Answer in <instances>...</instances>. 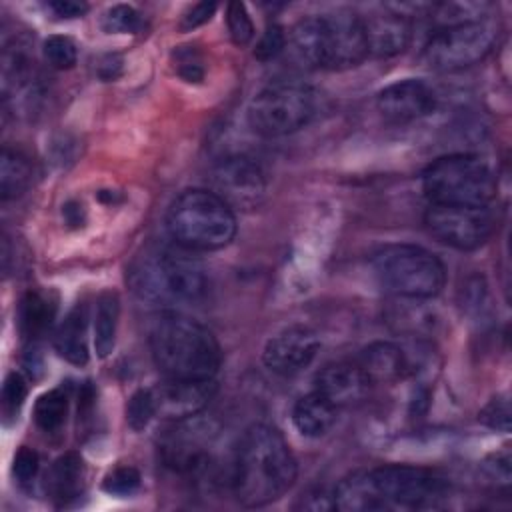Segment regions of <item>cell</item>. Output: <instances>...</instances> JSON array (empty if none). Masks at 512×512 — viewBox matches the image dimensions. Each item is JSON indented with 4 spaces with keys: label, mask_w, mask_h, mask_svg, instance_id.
<instances>
[{
    "label": "cell",
    "mask_w": 512,
    "mask_h": 512,
    "mask_svg": "<svg viewBox=\"0 0 512 512\" xmlns=\"http://www.w3.org/2000/svg\"><path fill=\"white\" fill-rule=\"evenodd\" d=\"M156 416L168 420H182L200 414L216 394L214 380H170L150 388Z\"/></svg>",
    "instance_id": "9a60e30c"
},
{
    "label": "cell",
    "mask_w": 512,
    "mask_h": 512,
    "mask_svg": "<svg viewBox=\"0 0 512 512\" xmlns=\"http://www.w3.org/2000/svg\"><path fill=\"white\" fill-rule=\"evenodd\" d=\"M376 512L434 510L448 500L450 486L436 472L410 464H384L366 470Z\"/></svg>",
    "instance_id": "ba28073f"
},
{
    "label": "cell",
    "mask_w": 512,
    "mask_h": 512,
    "mask_svg": "<svg viewBox=\"0 0 512 512\" xmlns=\"http://www.w3.org/2000/svg\"><path fill=\"white\" fill-rule=\"evenodd\" d=\"M212 184L220 198H224L230 206L252 208L260 204L266 194L268 178L262 164L244 154L228 156L220 160L212 170Z\"/></svg>",
    "instance_id": "4fadbf2b"
},
{
    "label": "cell",
    "mask_w": 512,
    "mask_h": 512,
    "mask_svg": "<svg viewBox=\"0 0 512 512\" xmlns=\"http://www.w3.org/2000/svg\"><path fill=\"white\" fill-rule=\"evenodd\" d=\"M174 68L186 82H200L204 78V66L198 50L194 46H180L172 54Z\"/></svg>",
    "instance_id": "d6a6232c"
},
{
    "label": "cell",
    "mask_w": 512,
    "mask_h": 512,
    "mask_svg": "<svg viewBox=\"0 0 512 512\" xmlns=\"http://www.w3.org/2000/svg\"><path fill=\"white\" fill-rule=\"evenodd\" d=\"M26 392H28V386H26V380L22 378V374L10 372L2 386V412H4L6 420L16 418L20 406L24 404Z\"/></svg>",
    "instance_id": "1f68e13d"
},
{
    "label": "cell",
    "mask_w": 512,
    "mask_h": 512,
    "mask_svg": "<svg viewBox=\"0 0 512 512\" xmlns=\"http://www.w3.org/2000/svg\"><path fill=\"white\" fill-rule=\"evenodd\" d=\"M104 490L116 496H128L140 486V474L132 466H118L104 478Z\"/></svg>",
    "instance_id": "836d02e7"
},
{
    "label": "cell",
    "mask_w": 512,
    "mask_h": 512,
    "mask_svg": "<svg viewBox=\"0 0 512 512\" xmlns=\"http://www.w3.org/2000/svg\"><path fill=\"white\" fill-rule=\"evenodd\" d=\"M324 62L322 68L346 70L358 66L368 56L362 16L352 10H336L320 16Z\"/></svg>",
    "instance_id": "7c38bea8"
},
{
    "label": "cell",
    "mask_w": 512,
    "mask_h": 512,
    "mask_svg": "<svg viewBox=\"0 0 512 512\" xmlns=\"http://www.w3.org/2000/svg\"><path fill=\"white\" fill-rule=\"evenodd\" d=\"M84 488V462L76 452H66L54 460L46 476L48 496L56 504H68Z\"/></svg>",
    "instance_id": "603a6c76"
},
{
    "label": "cell",
    "mask_w": 512,
    "mask_h": 512,
    "mask_svg": "<svg viewBox=\"0 0 512 512\" xmlns=\"http://www.w3.org/2000/svg\"><path fill=\"white\" fill-rule=\"evenodd\" d=\"M378 112L392 124H408L428 116L436 106L434 90L416 78L398 80L376 96Z\"/></svg>",
    "instance_id": "2e32d148"
},
{
    "label": "cell",
    "mask_w": 512,
    "mask_h": 512,
    "mask_svg": "<svg viewBox=\"0 0 512 512\" xmlns=\"http://www.w3.org/2000/svg\"><path fill=\"white\" fill-rule=\"evenodd\" d=\"M170 238L192 252H210L228 246L236 236L232 206L216 192L190 188L174 198L166 212Z\"/></svg>",
    "instance_id": "277c9868"
},
{
    "label": "cell",
    "mask_w": 512,
    "mask_h": 512,
    "mask_svg": "<svg viewBox=\"0 0 512 512\" xmlns=\"http://www.w3.org/2000/svg\"><path fill=\"white\" fill-rule=\"evenodd\" d=\"M424 224L442 244L456 250H474L494 234L498 218L490 206L430 204L424 212Z\"/></svg>",
    "instance_id": "8fae6325"
},
{
    "label": "cell",
    "mask_w": 512,
    "mask_h": 512,
    "mask_svg": "<svg viewBox=\"0 0 512 512\" xmlns=\"http://www.w3.org/2000/svg\"><path fill=\"white\" fill-rule=\"evenodd\" d=\"M102 28L108 34H136L144 28V18L128 4H116L102 16Z\"/></svg>",
    "instance_id": "83f0119b"
},
{
    "label": "cell",
    "mask_w": 512,
    "mask_h": 512,
    "mask_svg": "<svg viewBox=\"0 0 512 512\" xmlns=\"http://www.w3.org/2000/svg\"><path fill=\"white\" fill-rule=\"evenodd\" d=\"M226 24L234 44L246 46L254 38V24L244 4L230 2L226 8Z\"/></svg>",
    "instance_id": "4dcf8cb0"
},
{
    "label": "cell",
    "mask_w": 512,
    "mask_h": 512,
    "mask_svg": "<svg viewBox=\"0 0 512 512\" xmlns=\"http://www.w3.org/2000/svg\"><path fill=\"white\" fill-rule=\"evenodd\" d=\"M56 352L74 366L88 362V312L84 304L74 306L54 334Z\"/></svg>",
    "instance_id": "44dd1931"
},
{
    "label": "cell",
    "mask_w": 512,
    "mask_h": 512,
    "mask_svg": "<svg viewBox=\"0 0 512 512\" xmlns=\"http://www.w3.org/2000/svg\"><path fill=\"white\" fill-rule=\"evenodd\" d=\"M422 190L430 204L490 206L498 192V176L476 154H448L424 170Z\"/></svg>",
    "instance_id": "8992f818"
},
{
    "label": "cell",
    "mask_w": 512,
    "mask_h": 512,
    "mask_svg": "<svg viewBox=\"0 0 512 512\" xmlns=\"http://www.w3.org/2000/svg\"><path fill=\"white\" fill-rule=\"evenodd\" d=\"M48 8L60 18H78L88 10V4L76 0H54L48 2Z\"/></svg>",
    "instance_id": "ab89813d"
},
{
    "label": "cell",
    "mask_w": 512,
    "mask_h": 512,
    "mask_svg": "<svg viewBox=\"0 0 512 512\" xmlns=\"http://www.w3.org/2000/svg\"><path fill=\"white\" fill-rule=\"evenodd\" d=\"M478 418L494 428V430H502V432H508L510 430V406H508V400L506 398H492L484 408L482 412L478 414Z\"/></svg>",
    "instance_id": "d590c367"
},
{
    "label": "cell",
    "mask_w": 512,
    "mask_h": 512,
    "mask_svg": "<svg viewBox=\"0 0 512 512\" xmlns=\"http://www.w3.org/2000/svg\"><path fill=\"white\" fill-rule=\"evenodd\" d=\"M298 476L284 436L268 424H252L238 440L232 460V492L246 508H260L286 494Z\"/></svg>",
    "instance_id": "6da1fadb"
},
{
    "label": "cell",
    "mask_w": 512,
    "mask_h": 512,
    "mask_svg": "<svg viewBox=\"0 0 512 512\" xmlns=\"http://www.w3.org/2000/svg\"><path fill=\"white\" fill-rule=\"evenodd\" d=\"M316 114V92L310 84L284 78L266 84L248 104V126L264 138H278L304 128Z\"/></svg>",
    "instance_id": "52a82bcc"
},
{
    "label": "cell",
    "mask_w": 512,
    "mask_h": 512,
    "mask_svg": "<svg viewBox=\"0 0 512 512\" xmlns=\"http://www.w3.org/2000/svg\"><path fill=\"white\" fill-rule=\"evenodd\" d=\"M368 54L376 58H390L404 52L412 40L410 18L392 12L384 6L382 12L362 16Z\"/></svg>",
    "instance_id": "ac0fdd59"
},
{
    "label": "cell",
    "mask_w": 512,
    "mask_h": 512,
    "mask_svg": "<svg viewBox=\"0 0 512 512\" xmlns=\"http://www.w3.org/2000/svg\"><path fill=\"white\" fill-rule=\"evenodd\" d=\"M170 422L158 442L162 462L180 474L196 476L206 472L212 464L210 448L216 438V426L198 414Z\"/></svg>",
    "instance_id": "30bf717a"
},
{
    "label": "cell",
    "mask_w": 512,
    "mask_h": 512,
    "mask_svg": "<svg viewBox=\"0 0 512 512\" xmlns=\"http://www.w3.org/2000/svg\"><path fill=\"white\" fill-rule=\"evenodd\" d=\"M320 350L316 332L308 326L294 324L276 332L264 346L262 360L268 370L280 376H294L310 366Z\"/></svg>",
    "instance_id": "5bb4252c"
},
{
    "label": "cell",
    "mask_w": 512,
    "mask_h": 512,
    "mask_svg": "<svg viewBox=\"0 0 512 512\" xmlns=\"http://www.w3.org/2000/svg\"><path fill=\"white\" fill-rule=\"evenodd\" d=\"M284 52H288V58L304 70L322 68L324 40H322L320 16H310V18L298 20L286 34Z\"/></svg>",
    "instance_id": "ffe728a7"
},
{
    "label": "cell",
    "mask_w": 512,
    "mask_h": 512,
    "mask_svg": "<svg viewBox=\"0 0 512 512\" xmlns=\"http://www.w3.org/2000/svg\"><path fill=\"white\" fill-rule=\"evenodd\" d=\"M54 314L56 304L50 298L36 290L26 292L18 304V332L22 340L34 342L42 338L50 330Z\"/></svg>",
    "instance_id": "cb8c5ba5"
},
{
    "label": "cell",
    "mask_w": 512,
    "mask_h": 512,
    "mask_svg": "<svg viewBox=\"0 0 512 512\" xmlns=\"http://www.w3.org/2000/svg\"><path fill=\"white\" fill-rule=\"evenodd\" d=\"M68 414V394L62 388H52L38 396L34 404V420L40 430L56 432Z\"/></svg>",
    "instance_id": "4316f807"
},
{
    "label": "cell",
    "mask_w": 512,
    "mask_h": 512,
    "mask_svg": "<svg viewBox=\"0 0 512 512\" xmlns=\"http://www.w3.org/2000/svg\"><path fill=\"white\" fill-rule=\"evenodd\" d=\"M148 344L156 368L170 380H214L222 364L216 336L176 310H162L152 320Z\"/></svg>",
    "instance_id": "7a4b0ae2"
},
{
    "label": "cell",
    "mask_w": 512,
    "mask_h": 512,
    "mask_svg": "<svg viewBox=\"0 0 512 512\" xmlns=\"http://www.w3.org/2000/svg\"><path fill=\"white\" fill-rule=\"evenodd\" d=\"M298 508H304V510H334V496L332 494H326L324 490H314V492H308L306 496H302Z\"/></svg>",
    "instance_id": "f35d334b"
},
{
    "label": "cell",
    "mask_w": 512,
    "mask_h": 512,
    "mask_svg": "<svg viewBox=\"0 0 512 512\" xmlns=\"http://www.w3.org/2000/svg\"><path fill=\"white\" fill-rule=\"evenodd\" d=\"M118 316H120L118 294L102 292L96 300V312H94V346L100 358H106L114 350Z\"/></svg>",
    "instance_id": "d4e9b609"
},
{
    "label": "cell",
    "mask_w": 512,
    "mask_h": 512,
    "mask_svg": "<svg viewBox=\"0 0 512 512\" xmlns=\"http://www.w3.org/2000/svg\"><path fill=\"white\" fill-rule=\"evenodd\" d=\"M128 282L132 290L154 304L198 302L208 294L210 280L204 264L176 244L146 250L138 256L130 270Z\"/></svg>",
    "instance_id": "3957f363"
},
{
    "label": "cell",
    "mask_w": 512,
    "mask_h": 512,
    "mask_svg": "<svg viewBox=\"0 0 512 512\" xmlns=\"http://www.w3.org/2000/svg\"><path fill=\"white\" fill-rule=\"evenodd\" d=\"M32 180V166L24 154L12 148L2 150L0 158V196L2 200L18 198Z\"/></svg>",
    "instance_id": "484cf974"
},
{
    "label": "cell",
    "mask_w": 512,
    "mask_h": 512,
    "mask_svg": "<svg viewBox=\"0 0 512 512\" xmlns=\"http://www.w3.org/2000/svg\"><path fill=\"white\" fill-rule=\"evenodd\" d=\"M370 386L356 362H330L314 378V390L338 410L360 404L368 396Z\"/></svg>",
    "instance_id": "e0dca14e"
},
{
    "label": "cell",
    "mask_w": 512,
    "mask_h": 512,
    "mask_svg": "<svg viewBox=\"0 0 512 512\" xmlns=\"http://www.w3.org/2000/svg\"><path fill=\"white\" fill-rule=\"evenodd\" d=\"M500 38V24L492 16L440 26L424 44V62L438 72H456L484 60Z\"/></svg>",
    "instance_id": "9c48e42d"
},
{
    "label": "cell",
    "mask_w": 512,
    "mask_h": 512,
    "mask_svg": "<svg viewBox=\"0 0 512 512\" xmlns=\"http://www.w3.org/2000/svg\"><path fill=\"white\" fill-rule=\"evenodd\" d=\"M336 416L338 408L316 390L298 398L292 408V422L296 430L308 438L324 436L334 426Z\"/></svg>",
    "instance_id": "7402d4cb"
},
{
    "label": "cell",
    "mask_w": 512,
    "mask_h": 512,
    "mask_svg": "<svg viewBox=\"0 0 512 512\" xmlns=\"http://www.w3.org/2000/svg\"><path fill=\"white\" fill-rule=\"evenodd\" d=\"M370 384H394L412 374V360L402 346L378 340L362 348L354 360Z\"/></svg>",
    "instance_id": "d6986e66"
},
{
    "label": "cell",
    "mask_w": 512,
    "mask_h": 512,
    "mask_svg": "<svg viewBox=\"0 0 512 512\" xmlns=\"http://www.w3.org/2000/svg\"><path fill=\"white\" fill-rule=\"evenodd\" d=\"M38 468H40V460H38V454L28 448V446H22L16 456H14V462H12V476L20 482V484H28L36 478L38 474Z\"/></svg>",
    "instance_id": "8d00e7d4"
},
{
    "label": "cell",
    "mask_w": 512,
    "mask_h": 512,
    "mask_svg": "<svg viewBox=\"0 0 512 512\" xmlns=\"http://www.w3.org/2000/svg\"><path fill=\"white\" fill-rule=\"evenodd\" d=\"M286 48V32L282 30V26L278 24H270L264 34L260 36L254 56L262 62H268L272 58H276L278 54H282Z\"/></svg>",
    "instance_id": "e575fe53"
},
{
    "label": "cell",
    "mask_w": 512,
    "mask_h": 512,
    "mask_svg": "<svg viewBox=\"0 0 512 512\" xmlns=\"http://www.w3.org/2000/svg\"><path fill=\"white\" fill-rule=\"evenodd\" d=\"M42 52H44L46 62L52 68H56V70H68L78 60V46H76V42L72 38L60 36V34L48 36L44 40V44H42Z\"/></svg>",
    "instance_id": "f1b7e54d"
},
{
    "label": "cell",
    "mask_w": 512,
    "mask_h": 512,
    "mask_svg": "<svg viewBox=\"0 0 512 512\" xmlns=\"http://www.w3.org/2000/svg\"><path fill=\"white\" fill-rule=\"evenodd\" d=\"M218 4L216 2H198V4H192L180 18V28L182 30H192V28H198L202 26L204 22H208L212 18V14L216 12Z\"/></svg>",
    "instance_id": "74e56055"
},
{
    "label": "cell",
    "mask_w": 512,
    "mask_h": 512,
    "mask_svg": "<svg viewBox=\"0 0 512 512\" xmlns=\"http://www.w3.org/2000/svg\"><path fill=\"white\" fill-rule=\"evenodd\" d=\"M156 416V406L150 388L136 390L126 404V422L132 430H142Z\"/></svg>",
    "instance_id": "f546056e"
},
{
    "label": "cell",
    "mask_w": 512,
    "mask_h": 512,
    "mask_svg": "<svg viewBox=\"0 0 512 512\" xmlns=\"http://www.w3.org/2000/svg\"><path fill=\"white\" fill-rule=\"evenodd\" d=\"M378 286L408 300H426L444 288L446 268L430 250L416 244H388L370 258Z\"/></svg>",
    "instance_id": "5b68a950"
}]
</instances>
